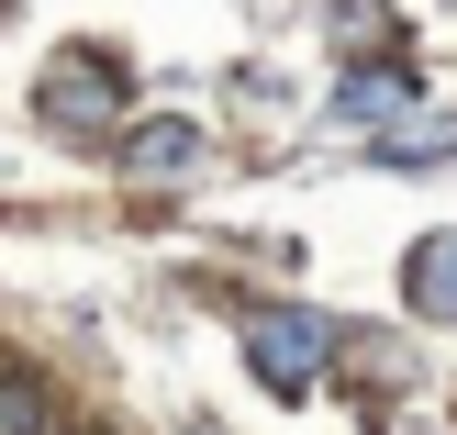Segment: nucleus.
I'll list each match as a JSON object with an SVG mask.
<instances>
[{
    "label": "nucleus",
    "mask_w": 457,
    "mask_h": 435,
    "mask_svg": "<svg viewBox=\"0 0 457 435\" xmlns=\"http://www.w3.org/2000/svg\"><path fill=\"white\" fill-rule=\"evenodd\" d=\"M245 369L268 391H312L335 369V313H302V302H257L245 313Z\"/></svg>",
    "instance_id": "obj_1"
},
{
    "label": "nucleus",
    "mask_w": 457,
    "mask_h": 435,
    "mask_svg": "<svg viewBox=\"0 0 457 435\" xmlns=\"http://www.w3.org/2000/svg\"><path fill=\"white\" fill-rule=\"evenodd\" d=\"M112 101H123V67H112L101 45H67V67L45 79V123H67V134H101V123H112Z\"/></svg>",
    "instance_id": "obj_2"
},
{
    "label": "nucleus",
    "mask_w": 457,
    "mask_h": 435,
    "mask_svg": "<svg viewBox=\"0 0 457 435\" xmlns=\"http://www.w3.org/2000/svg\"><path fill=\"white\" fill-rule=\"evenodd\" d=\"M402 302H413L424 324H457V235H424L413 257H402Z\"/></svg>",
    "instance_id": "obj_3"
},
{
    "label": "nucleus",
    "mask_w": 457,
    "mask_h": 435,
    "mask_svg": "<svg viewBox=\"0 0 457 435\" xmlns=\"http://www.w3.org/2000/svg\"><path fill=\"white\" fill-rule=\"evenodd\" d=\"M123 168L134 179H190L201 168V123H123Z\"/></svg>",
    "instance_id": "obj_4"
},
{
    "label": "nucleus",
    "mask_w": 457,
    "mask_h": 435,
    "mask_svg": "<svg viewBox=\"0 0 457 435\" xmlns=\"http://www.w3.org/2000/svg\"><path fill=\"white\" fill-rule=\"evenodd\" d=\"M379 168H446V156H457V112H424V123H391V134H379Z\"/></svg>",
    "instance_id": "obj_5"
},
{
    "label": "nucleus",
    "mask_w": 457,
    "mask_h": 435,
    "mask_svg": "<svg viewBox=\"0 0 457 435\" xmlns=\"http://www.w3.org/2000/svg\"><path fill=\"white\" fill-rule=\"evenodd\" d=\"M413 67H357V79L346 89H335V112H346V123H369V112H413Z\"/></svg>",
    "instance_id": "obj_6"
},
{
    "label": "nucleus",
    "mask_w": 457,
    "mask_h": 435,
    "mask_svg": "<svg viewBox=\"0 0 457 435\" xmlns=\"http://www.w3.org/2000/svg\"><path fill=\"white\" fill-rule=\"evenodd\" d=\"M190 435H201V424H190Z\"/></svg>",
    "instance_id": "obj_7"
}]
</instances>
